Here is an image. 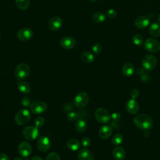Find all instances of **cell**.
<instances>
[{"mask_svg":"<svg viewBox=\"0 0 160 160\" xmlns=\"http://www.w3.org/2000/svg\"><path fill=\"white\" fill-rule=\"evenodd\" d=\"M135 126L142 130H149L152 128L153 126V121L152 118L144 114H140L137 115L133 119Z\"/></svg>","mask_w":160,"mask_h":160,"instance_id":"1","label":"cell"},{"mask_svg":"<svg viewBox=\"0 0 160 160\" xmlns=\"http://www.w3.org/2000/svg\"><path fill=\"white\" fill-rule=\"evenodd\" d=\"M31 119V113L27 109H20L16 114L14 117L15 122L19 125H25L29 122Z\"/></svg>","mask_w":160,"mask_h":160,"instance_id":"2","label":"cell"},{"mask_svg":"<svg viewBox=\"0 0 160 160\" xmlns=\"http://www.w3.org/2000/svg\"><path fill=\"white\" fill-rule=\"evenodd\" d=\"M94 116L96 121L101 124H107L111 119L110 113L104 108H98L94 112Z\"/></svg>","mask_w":160,"mask_h":160,"instance_id":"3","label":"cell"},{"mask_svg":"<svg viewBox=\"0 0 160 160\" xmlns=\"http://www.w3.org/2000/svg\"><path fill=\"white\" fill-rule=\"evenodd\" d=\"M30 73L29 66L26 63H21L18 64L14 71L15 76L18 80H23L26 79Z\"/></svg>","mask_w":160,"mask_h":160,"instance_id":"4","label":"cell"},{"mask_svg":"<svg viewBox=\"0 0 160 160\" xmlns=\"http://www.w3.org/2000/svg\"><path fill=\"white\" fill-rule=\"evenodd\" d=\"M39 134V131L38 128L32 126H28L22 131V134L23 137L28 141H33L36 139Z\"/></svg>","mask_w":160,"mask_h":160,"instance_id":"5","label":"cell"},{"mask_svg":"<svg viewBox=\"0 0 160 160\" xmlns=\"http://www.w3.org/2000/svg\"><path fill=\"white\" fill-rule=\"evenodd\" d=\"M30 111L32 113L39 114L44 113L48 109L47 104L41 101H34L29 106Z\"/></svg>","mask_w":160,"mask_h":160,"instance_id":"6","label":"cell"},{"mask_svg":"<svg viewBox=\"0 0 160 160\" xmlns=\"http://www.w3.org/2000/svg\"><path fill=\"white\" fill-rule=\"evenodd\" d=\"M156 58L151 54L145 55L142 61V65L146 70L151 71L156 66Z\"/></svg>","mask_w":160,"mask_h":160,"instance_id":"7","label":"cell"},{"mask_svg":"<svg viewBox=\"0 0 160 160\" xmlns=\"http://www.w3.org/2000/svg\"><path fill=\"white\" fill-rule=\"evenodd\" d=\"M89 100V97L86 92H80L74 99V104L78 108H84L86 106Z\"/></svg>","mask_w":160,"mask_h":160,"instance_id":"8","label":"cell"},{"mask_svg":"<svg viewBox=\"0 0 160 160\" xmlns=\"http://www.w3.org/2000/svg\"><path fill=\"white\" fill-rule=\"evenodd\" d=\"M144 48L151 52H156L160 49V43L153 38H149L144 43Z\"/></svg>","mask_w":160,"mask_h":160,"instance_id":"9","label":"cell"},{"mask_svg":"<svg viewBox=\"0 0 160 160\" xmlns=\"http://www.w3.org/2000/svg\"><path fill=\"white\" fill-rule=\"evenodd\" d=\"M18 152L21 156L26 158L31 154L32 147L29 142L26 141H22L19 144Z\"/></svg>","mask_w":160,"mask_h":160,"instance_id":"10","label":"cell"},{"mask_svg":"<svg viewBox=\"0 0 160 160\" xmlns=\"http://www.w3.org/2000/svg\"><path fill=\"white\" fill-rule=\"evenodd\" d=\"M38 148L42 152L48 151L51 147V141L48 137L42 136L38 138L37 141Z\"/></svg>","mask_w":160,"mask_h":160,"instance_id":"11","label":"cell"},{"mask_svg":"<svg viewBox=\"0 0 160 160\" xmlns=\"http://www.w3.org/2000/svg\"><path fill=\"white\" fill-rule=\"evenodd\" d=\"M33 36L32 31L28 28L20 29L17 32L18 38L22 41H26L32 38Z\"/></svg>","mask_w":160,"mask_h":160,"instance_id":"12","label":"cell"},{"mask_svg":"<svg viewBox=\"0 0 160 160\" xmlns=\"http://www.w3.org/2000/svg\"><path fill=\"white\" fill-rule=\"evenodd\" d=\"M126 109L128 113L131 114H135L139 111V104L135 99L132 98L126 102Z\"/></svg>","mask_w":160,"mask_h":160,"instance_id":"13","label":"cell"},{"mask_svg":"<svg viewBox=\"0 0 160 160\" xmlns=\"http://www.w3.org/2000/svg\"><path fill=\"white\" fill-rule=\"evenodd\" d=\"M61 46L66 49H71L75 47L76 42V40L71 36L63 37L60 41Z\"/></svg>","mask_w":160,"mask_h":160,"instance_id":"14","label":"cell"},{"mask_svg":"<svg viewBox=\"0 0 160 160\" xmlns=\"http://www.w3.org/2000/svg\"><path fill=\"white\" fill-rule=\"evenodd\" d=\"M62 25V20L58 16H54L50 19L48 22V26L51 30H58Z\"/></svg>","mask_w":160,"mask_h":160,"instance_id":"15","label":"cell"},{"mask_svg":"<svg viewBox=\"0 0 160 160\" xmlns=\"http://www.w3.org/2000/svg\"><path fill=\"white\" fill-rule=\"evenodd\" d=\"M79 160H94V156L91 151L87 148H82L78 152Z\"/></svg>","mask_w":160,"mask_h":160,"instance_id":"16","label":"cell"},{"mask_svg":"<svg viewBox=\"0 0 160 160\" xmlns=\"http://www.w3.org/2000/svg\"><path fill=\"white\" fill-rule=\"evenodd\" d=\"M149 24V19L145 16H140L138 17L134 21L135 26L139 29H144L148 27Z\"/></svg>","mask_w":160,"mask_h":160,"instance_id":"17","label":"cell"},{"mask_svg":"<svg viewBox=\"0 0 160 160\" xmlns=\"http://www.w3.org/2000/svg\"><path fill=\"white\" fill-rule=\"evenodd\" d=\"M112 132V128L110 126L104 125L99 130V136L101 139H106L111 136Z\"/></svg>","mask_w":160,"mask_h":160,"instance_id":"18","label":"cell"},{"mask_svg":"<svg viewBox=\"0 0 160 160\" xmlns=\"http://www.w3.org/2000/svg\"><path fill=\"white\" fill-rule=\"evenodd\" d=\"M112 156L116 160H123L126 156L125 150L122 147H116L113 149Z\"/></svg>","mask_w":160,"mask_h":160,"instance_id":"19","label":"cell"},{"mask_svg":"<svg viewBox=\"0 0 160 160\" xmlns=\"http://www.w3.org/2000/svg\"><path fill=\"white\" fill-rule=\"evenodd\" d=\"M149 32L153 37H159L160 36V24L158 22L151 24L149 28Z\"/></svg>","mask_w":160,"mask_h":160,"instance_id":"20","label":"cell"},{"mask_svg":"<svg viewBox=\"0 0 160 160\" xmlns=\"http://www.w3.org/2000/svg\"><path fill=\"white\" fill-rule=\"evenodd\" d=\"M134 71V68L133 65L130 62L124 64L122 68V72L123 74L127 77H129L132 75Z\"/></svg>","mask_w":160,"mask_h":160,"instance_id":"21","label":"cell"},{"mask_svg":"<svg viewBox=\"0 0 160 160\" xmlns=\"http://www.w3.org/2000/svg\"><path fill=\"white\" fill-rule=\"evenodd\" d=\"M66 146L69 149L72 151H76L80 148L81 144L78 140L76 139H70L68 141Z\"/></svg>","mask_w":160,"mask_h":160,"instance_id":"22","label":"cell"},{"mask_svg":"<svg viewBox=\"0 0 160 160\" xmlns=\"http://www.w3.org/2000/svg\"><path fill=\"white\" fill-rule=\"evenodd\" d=\"M87 128V122L86 121L80 118L78 119L75 124V129L79 132H82L86 131Z\"/></svg>","mask_w":160,"mask_h":160,"instance_id":"23","label":"cell"},{"mask_svg":"<svg viewBox=\"0 0 160 160\" xmlns=\"http://www.w3.org/2000/svg\"><path fill=\"white\" fill-rule=\"evenodd\" d=\"M81 57L82 61L86 63H91L95 59L94 55L89 51H84L81 54Z\"/></svg>","mask_w":160,"mask_h":160,"instance_id":"24","label":"cell"},{"mask_svg":"<svg viewBox=\"0 0 160 160\" xmlns=\"http://www.w3.org/2000/svg\"><path fill=\"white\" fill-rule=\"evenodd\" d=\"M17 88L19 91L22 94H28L31 91V87L29 84L28 82H24V81L18 82L17 85Z\"/></svg>","mask_w":160,"mask_h":160,"instance_id":"25","label":"cell"},{"mask_svg":"<svg viewBox=\"0 0 160 160\" xmlns=\"http://www.w3.org/2000/svg\"><path fill=\"white\" fill-rule=\"evenodd\" d=\"M92 18L95 22L100 23L104 22L106 20V15L104 13L98 11L93 14Z\"/></svg>","mask_w":160,"mask_h":160,"instance_id":"26","label":"cell"},{"mask_svg":"<svg viewBox=\"0 0 160 160\" xmlns=\"http://www.w3.org/2000/svg\"><path fill=\"white\" fill-rule=\"evenodd\" d=\"M29 0H16V5L21 10L26 9L29 7Z\"/></svg>","mask_w":160,"mask_h":160,"instance_id":"27","label":"cell"},{"mask_svg":"<svg viewBox=\"0 0 160 160\" xmlns=\"http://www.w3.org/2000/svg\"><path fill=\"white\" fill-rule=\"evenodd\" d=\"M123 136L120 133H117L112 138V143L115 146H118L123 142Z\"/></svg>","mask_w":160,"mask_h":160,"instance_id":"28","label":"cell"},{"mask_svg":"<svg viewBox=\"0 0 160 160\" xmlns=\"http://www.w3.org/2000/svg\"><path fill=\"white\" fill-rule=\"evenodd\" d=\"M132 41L134 44L136 46H141L143 43V38L141 34H136L132 38Z\"/></svg>","mask_w":160,"mask_h":160,"instance_id":"29","label":"cell"},{"mask_svg":"<svg viewBox=\"0 0 160 160\" xmlns=\"http://www.w3.org/2000/svg\"><path fill=\"white\" fill-rule=\"evenodd\" d=\"M78 118V114L74 111H71L67 114V119L70 122L76 121Z\"/></svg>","mask_w":160,"mask_h":160,"instance_id":"30","label":"cell"},{"mask_svg":"<svg viewBox=\"0 0 160 160\" xmlns=\"http://www.w3.org/2000/svg\"><path fill=\"white\" fill-rule=\"evenodd\" d=\"M45 160H61V158L56 152H52L48 154Z\"/></svg>","mask_w":160,"mask_h":160,"instance_id":"31","label":"cell"},{"mask_svg":"<svg viewBox=\"0 0 160 160\" xmlns=\"http://www.w3.org/2000/svg\"><path fill=\"white\" fill-rule=\"evenodd\" d=\"M102 46L99 43H95L92 47V50L96 55L99 54L102 51Z\"/></svg>","mask_w":160,"mask_h":160,"instance_id":"32","label":"cell"},{"mask_svg":"<svg viewBox=\"0 0 160 160\" xmlns=\"http://www.w3.org/2000/svg\"><path fill=\"white\" fill-rule=\"evenodd\" d=\"M45 123V119L42 117H38L34 121L35 126L38 128L42 127Z\"/></svg>","mask_w":160,"mask_h":160,"instance_id":"33","label":"cell"},{"mask_svg":"<svg viewBox=\"0 0 160 160\" xmlns=\"http://www.w3.org/2000/svg\"><path fill=\"white\" fill-rule=\"evenodd\" d=\"M81 145L86 148L88 147H89L91 144V139H89V138L88 137H84L82 139H81Z\"/></svg>","mask_w":160,"mask_h":160,"instance_id":"34","label":"cell"},{"mask_svg":"<svg viewBox=\"0 0 160 160\" xmlns=\"http://www.w3.org/2000/svg\"><path fill=\"white\" fill-rule=\"evenodd\" d=\"M116 12L114 9H109V10H108V11L106 12V16L111 19H113L116 16Z\"/></svg>","mask_w":160,"mask_h":160,"instance_id":"35","label":"cell"},{"mask_svg":"<svg viewBox=\"0 0 160 160\" xmlns=\"http://www.w3.org/2000/svg\"><path fill=\"white\" fill-rule=\"evenodd\" d=\"M21 104H22L23 106H24V107H28V106H30V104H31V103L30 99H29V98H28V97H24V98H22L21 99Z\"/></svg>","mask_w":160,"mask_h":160,"instance_id":"36","label":"cell"},{"mask_svg":"<svg viewBox=\"0 0 160 160\" xmlns=\"http://www.w3.org/2000/svg\"><path fill=\"white\" fill-rule=\"evenodd\" d=\"M111 119L114 122H118L121 119V114L118 112H114L112 114H111Z\"/></svg>","mask_w":160,"mask_h":160,"instance_id":"37","label":"cell"},{"mask_svg":"<svg viewBox=\"0 0 160 160\" xmlns=\"http://www.w3.org/2000/svg\"><path fill=\"white\" fill-rule=\"evenodd\" d=\"M131 96H132V98L133 99L136 98L138 96H139V92L137 89H133L132 90L131 92Z\"/></svg>","mask_w":160,"mask_h":160,"instance_id":"38","label":"cell"},{"mask_svg":"<svg viewBox=\"0 0 160 160\" xmlns=\"http://www.w3.org/2000/svg\"><path fill=\"white\" fill-rule=\"evenodd\" d=\"M0 160H9L8 156L4 153H0Z\"/></svg>","mask_w":160,"mask_h":160,"instance_id":"39","label":"cell"},{"mask_svg":"<svg viewBox=\"0 0 160 160\" xmlns=\"http://www.w3.org/2000/svg\"><path fill=\"white\" fill-rule=\"evenodd\" d=\"M31 160H43V159L41 158V157L39 156H34L32 158Z\"/></svg>","mask_w":160,"mask_h":160,"instance_id":"40","label":"cell"},{"mask_svg":"<svg viewBox=\"0 0 160 160\" xmlns=\"http://www.w3.org/2000/svg\"><path fill=\"white\" fill-rule=\"evenodd\" d=\"M13 160H23L21 158H15Z\"/></svg>","mask_w":160,"mask_h":160,"instance_id":"41","label":"cell"},{"mask_svg":"<svg viewBox=\"0 0 160 160\" xmlns=\"http://www.w3.org/2000/svg\"><path fill=\"white\" fill-rule=\"evenodd\" d=\"M157 19H158V22H160V14L158 16V18H157Z\"/></svg>","mask_w":160,"mask_h":160,"instance_id":"42","label":"cell"},{"mask_svg":"<svg viewBox=\"0 0 160 160\" xmlns=\"http://www.w3.org/2000/svg\"><path fill=\"white\" fill-rule=\"evenodd\" d=\"M91 1H93V2H94V1H97V0H90Z\"/></svg>","mask_w":160,"mask_h":160,"instance_id":"43","label":"cell"},{"mask_svg":"<svg viewBox=\"0 0 160 160\" xmlns=\"http://www.w3.org/2000/svg\"><path fill=\"white\" fill-rule=\"evenodd\" d=\"M0 38H1V34H0Z\"/></svg>","mask_w":160,"mask_h":160,"instance_id":"44","label":"cell"}]
</instances>
